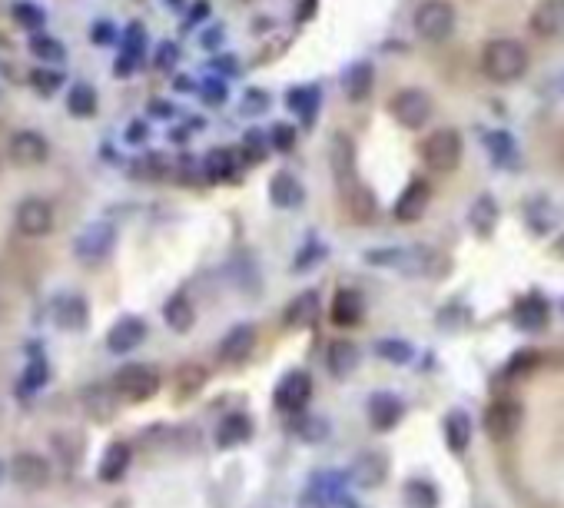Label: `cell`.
Returning <instances> with one entry per match:
<instances>
[{"label": "cell", "instance_id": "obj_19", "mask_svg": "<svg viewBox=\"0 0 564 508\" xmlns=\"http://www.w3.org/2000/svg\"><path fill=\"white\" fill-rule=\"evenodd\" d=\"M319 313H322L319 293L306 289V293H299L296 299L286 303V309H282V323H286V329H309L319 319Z\"/></svg>", "mask_w": 564, "mask_h": 508}, {"label": "cell", "instance_id": "obj_15", "mask_svg": "<svg viewBox=\"0 0 564 508\" xmlns=\"http://www.w3.org/2000/svg\"><path fill=\"white\" fill-rule=\"evenodd\" d=\"M485 432L492 435L495 442H505L511 439V435L518 432V425H521V406L518 402H508V399H501V402H492V406L485 409Z\"/></svg>", "mask_w": 564, "mask_h": 508}, {"label": "cell", "instance_id": "obj_34", "mask_svg": "<svg viewBox=\"0 0 564 508\" xmlns=\"http://www.w3.org/2000/svg\"><path fill=\"white\" fill-rule=\"evenodd\" d=\"M385 472H389V462H385V455H362L359 462H355L352 469V479L362 485V489H372V485H382Z\"/></svg>", "mask_w": 564, "mask_h": 508}, {"label": "cell", "instance_id": "obj_45", "mask_svg": "<svg viewBox=\"0 0 564 508\" xmlns=\"http://www.w3.org/2000/svg\"><path fill=\"white\" fill-rule=\"evenodd\" d=\"M113 37H117V30H113L110 20H97V24L90 27V40H93V44H97V47L113 44Z\"/></svg>", "mask_w": 564, "mask_h": 508}, {"label": "cell", "instance_id": "obj_51", "mask_svg": "<svg viewBox=\"0 0 564 508\" xmlns=\"http://www.w3.org/2000/svg\"><path fill=\"white\" fill-rule=\"evenodd\" d=\"M206 14H210V4H196L190 20H186V27H196V24H200V17H206Z\"/></svg>", "mask_w": 564, "mask_h": 508}, {"label": "cell", "instance_id": "obj_8", "mask_svg": "<svg viewBox=\"0 0 564 508\" xmlns=\"http://www.w3.org/2000/svg\"><path fill=\"white\" fill-rule=\"evenodd\" d=\"M113 246H117V226L113 223H87L83 230L77 233V240H73V253H77L80 263H103L110 253H113Z\"/></svg>", "mask_w": 564, "mask_h": 508}, {"label": "cell", "instance_id": "obj_2", "mask_svg": "<svg viewBox=\"0 0 564 508\" xmlns=\"http://www.w3.org/2000/svg\"><path fill=\"white\" fill-rule=\"evenodd\" d=\"M422 163L435 173H452L465 157V137L455 127H438L422 140Z\"/></svg>", "mask_w": 564, "mask_h": 508}, {"label": "cell", "instance_id": "obj_52", "mask_svg": "<svg viewBox=\"0 0 564 508\" xmlns=\"http://www.w3.org/2000/svg\"><path fill=\"white\" fill-rule=\"evenodd\" d=\"M273 137H276V143L282 150L289 147V130H286V123H276V130H273Z\"/></svg>", "mask_w": 564, "mask_h": 508}, {"label": "cell", "instance_id": "obj_16", "mask_svg": "<svg viewBox=\"0 0 564 508\" xmlns=\"http://www.w3.org/2000/svg\"><path fill=\"white\" fill-rule=\"evenodd\" d=\"M302 200H306V186H302L296 173L289 170L273 173V180H269V203L276 210H299Z\"/></svg>", "mask_w": 564, "mask_h": 508}, {"label": "cell", "instance_id": "obj_41", "mask_svg": "<svg viewBox=\"0 0 564 508\" xmlns=\"http://www.w3.org/2000/svg\"><path fill=\"white\" fill-rule=\"evenodd\" d=\"M375 356H382V359L395 362V366H402V362L412 359V346H409V342H402V339H382V342H375Z\"/></svg>", "mask_w": 564, "mask_h": 508}, {"label": "cell", "instance_id": "obj_33", "mask_svg": "<svg viewBox=\"0 0 564 508\" xmlns=\"http://www.w3.org/2000/svg\"><path fill=\"white\" fill-rule=\"evenodd\" d=\"M319 100H322V93H319V87L316 84H306V87H292L289 93H286V107L296 113V117H302V120H312L316 117V110H319Z\"/></svg>", "mask_w": 564, "mask_h": 508}, {"label": "cell", "instance_id": "obj_28", "mask_svg": "<svg viewBox=\"0 0 564 508\" xmlns=\"http://www.w3.org/2000/svg\"><path fill=\"white\" fill-rule=\"evenodd\" d=\"M515 323L525 329V333H541L548 326V303L541 293H528L521 303L515 306Z\"/></svg>", "mask_w": 564, "mask_h": 508}, {"label": "cell", "instance_id": "obj_30", "mask_svg": "<svg viewBox=\"0 0 564 508\" xmlns=\"http://www.w3.org/2000/svg\"><path fill=\"white\" fill-rule=\"evenodd\" d=\"M472 432H475L472 419H468L465 409H452L445 416V442L455 455H462L468 445H472Z\"/></svg>", "mask_w": 564, "mask_h": 508}, {"label": "cell", "instance_id": "obj_7", "mask_svg": "<svg viewBox=\"0 0 564 508\" xmlns=\"http://www.w3.org/2000/svg\"><path fill=\"white\" fill-rule=\"evenodd\" d=\"M14 223H17L20 236H27V240H44V236L54 233L57 213L44 196H27V200L17 203Z\"/></svg>", "mask_w": 564, "mask_h": 508}, {"label": "cell", "instance_id": "obj_22", "mask_svg": "<svg viewBox=\"0 0 564 508\" xmlns=\"http://www.w3.org/2000/svg\"><path fill=\"white\" fill-rule=\"evenodd\" d=\"M362 352L352 339H332L326 349V366L336 379H349L355 369H359Z\"/></svg>", "mask_w": 564, "mask_h": 508}, {"label": "cell", "instance_id": "obj_36", "mask_svg": "<svg viewBox=\"0 0 564 508\" xmlns=\"http://www.w3.org/2000/svg\"><path fill=\"white\" fill-rule=\"evenodd\" d=\"M10 14H14L17 24L24 30H30V34H44V27H47V10L44 7L30 4V0H17V4L10 7Z\"/></svg>", "mask_w": 564, "mask_h": 508}, {"label": "cell", "instance_id": "obj_5", "mask_svg": "<svg viewBox=\"0 0 564 508\" xmlns=\"http://www.w3.org/2000/svg\"><path fill=\"white\" fill-rule=\"evenodd\" d=\"M389 113L392 120L399 123L405 130H422L428 120H432L435 113V103H432V93L422 90V87H402L392 93L389 100Z\"/></svg>", "mask_w": 564, "mask_h": 508}, {"label": "cell", "instance_id": "obj_37", "mask_svg": "<svg viewBox=\"0 0 564 508\" xmlns=\"http://www.w3.org/2000/svg\"><path fill=\"white\" fill-rule=\"evenodd\" d=\"M405 502L409 508H438V489L428 479L405 482Z\"/></svg>", "mask_w": 564, "mask_h": 508}, {"label": "cell", "instance_id": "obj_50", "mask_svg": "<svg viewBox=\"0 0 564 508\" xmlns=\"http://www.w3.org/2000/svg\"><path fill=\"white\" fill-rule=\"evenodd\" d=\"M146 133H150V130H146V123H143V120H133L130 130H127V140H130V143H140Z\"/></svg>", "mask_w": 564, "mask_h": 508}, {"label": "cell", "instance_id": "obj_6", "mask_svg": "<svg viewBox=\"0 0 564 508\" xmlns=\"http://www.w3.org/2000/svg\"><path fill=\"white\" fill-rule=\"evenodd\" d=\"M163 386L160 369L150 366V362H127L117 376H113V389L120 392V399L130 402H150Z\"/></svg>", "mask_w": 564, "mask_h": 508}, {"label": "cell", "instance_id": "obj_47", "mask_svg": "<svg viewBox=\"0 0 564 508\" xmlns=\"http://www.w3.org/2000/svg\"><path fill=\"white\" fill-rule=\"evenodd\" d=\"M329 432V425L322 422L319 416H306L302 419V435H306V439H319V435H326Z\"/></svg>", "mask_w": 564, "mask_h": 508}, {"label": "cell", "instance_id": "obj_35", "mask_svg": "<svg viewBox=\"0 0 564 508\" xmlns=\"http://www.w3.org/2000/svg\"><path fill=\"white\" fill-rule=\"evenodd\" d=\"M67 110H70V117H80V120L93 117V113H97V90L90 84H73L67 90Z\"/></svg>", "mask_w": 564, "mask_h": 508}, {"label": "cell", "instance_id": "obj_53", "mask_svg": "<svg viewBox=\"0 0 564 508\" xmlns=\"http://www.w3.org/2000/svg\"><path fill=\"white\" fill-rule=\"evenodd\" d=\"M219 40H223V30H210V34L203 37V44H206V47H213V44H219Z\"/></svg>", "mask_w": 564, "mask_h": 508}, {"label": "cell", "instance_id": "obj_38", "mask_svg": "<svg viewBox=\"0 0 564 508\" xmlns=\"http://www.w3.org/2000/svg\"><path fill=\"white\" fill-rule=\"evenodd\" d=\"M30 54L37 60H44V64H60V60L67 57L64 44H60L57 37H47V34H34L30 37Z\"/></svg>", "mask_w": 564, "mask_h": 508}, {"label": "cell", "instance_id": "obj_27", "mask_svg": "<svg viewBox=\"0 0 564 508\" xmlns=\"http://www.w3.org/2000/svg\"><path fill=\"white\" fill-rule=\"evenodd\" d=\"M117 406H120V392L117 389H107V386H90L83 392V409H87L90 419L97 422H110L117 416Z\"/></svg>", "mask_w": 564, "mask_h": 508}, {"label": "cell", "instance_id": "obj_20", "mask_svg": "<svg viewBox=\"0 0 564 508\" xmlns=\"http://www.w3.org/2000/svg\"><path fill=\"white\" fill-rule=\"evenodd\" d=\"M54 319H57L60 329H70V333H80V329H87V323H90L87 299L77 296V293H64L54 303Z\"/></svg>", "mask_w": 564, "mask_h": 508}, {"label": "cell", "instance_id": "obj_3", "mask_svg": "<svg viewBox=\"0 0 564 508\" xmlns=\"http://www.w3.org/2000/svg\"><path fill=\"white\" fill-rule=\"evenodd\" d=\"M442 259L428 246H382V250H365V263L385 266V269H402V273L425 276L432 273V263Z\"/></svg>", "mask_w": 564, "mask_h": 508}, {"label": "cell", "instance_id": "obj_26", "mask_svg": "<svg viewBox=\"0 0 564 508\" xmlns=\"http://www.w3.org/2000/svg\"><path fill=\"white\" fill-rule=\"evenodd\" d=\"M525 220H528V226H531V230H535L538 236H548V233L558 230L561 210L548 200V196H531V200L525 203Z\"/></svg>", "mask_w": 564, "mask_h": 508}, {"label": "cell", "instance_id": "obj_14", "mask_svg": "<svg viewBox=\"0 0 564 508\" xmlns=\"http://www.w3.org/2000/svg\"><path fill=\"white\" fill-rule=\"evenodd\" d=\"M528 27L541 40H564V0H541L531 10Z\"/></svg>", "mask_w": 564, "mask_h": 508}, {"label": "cell", "instance_id": "obj_48", "mask_svg": "<svg viewBox=\"0 0 564 508\" xmlns=\"http://www.w3.org/2000/svg\"><path fill=\"white\" fill-rule=\"evenodd\" d=\"M176 57H180V50H176V44H160V50H156V67H173L176 64Z\"/></svg>", "mask_w": 564, "mask_h": 508}, {"label": "cell", "instance_id": "obj_21", "mask_svg": "<svg viewBox=\"0 0 564 508\" xmlns=\"http://www.w3.org/2000/svg\"><path fill=\"white\" fill-rule=\"evenodd\" d=\"M130 462H133V449H130V445L127 442H110L107 452H103V459H100L97 479L107 482V485L123 482V475L130 472Z\"/></svg>", "mask_w": 564, "mask_h": 508}, {"label": "cell", "instance_id": "obj_39", "mask_svg": "<svg viewBox=\"0 0 564 508\" xmlns=\"http://www.w3.org/2000/svg\"><path fill=\"white\" fill-rule=\"evenodd\" d=\"M233 173H236L233 150H210V157H206V176H210L213 183H223Z\"/></svg>", "mask_w": 564, "mask_h": 508}, {"label": "cell", "instance_id": "obj_56", "mask_svg": "<svg viewBox=\"0 0 564 508\" xmlns=\"http://www.w3.org/2000/svg\"><path fill=\"white\" fill-rule=\"evenodd\" d=\"M561 316H564V296H561Z\"/></svg>", "mask_w": 564, "mask_h": 508}, {"label": "cell", "instance_id": "obj_18", "mask_svg": "<svg viewBox=\"0 0 564 508\" xmlns=\"http://www.w3.org/2000/svg\"><path fill=\"white\" fill-rule=\"evenodd\" d=\"M402 416H405V406L395 392L382 389L369 399V422H372L375 432H392L395 425L402 422Z\"/></svg>", "mask_w": 564, "mask_h": 508}, {"label": "cell", "instance_id": "obj_11", "mask_svg": "<svg viewBox=\"0 0 564 508\" xmlns=\"http://www.w3.org/2000/svg\"><path fill=\"white\" fill-rule=\"evenodd\" d=\"M428 203H432V186H428V180H422V176H412L409 186L395 196L392 216L399 223H419L428 213Z\"/></svg>", "mask_w": 564, "mask_h": 508}, {"label": "cell", "instance_id": "obj_42", "mask_svg": "<svg viewBox=\"0 0 564 508\" xmlns=\"http://www.w3.org/2000/svg\"><path fill=\"white\" fill-rule=\"evenodd\" d=\"M60 84H64V74H60V70H34V74H30V87H34L37 93H54Z\"/></svg>", "mask_w": 564, "mask_h": 508}, {"label": "cell", "instance_id": "obj_25", "mask_svg": "<svg viewBox=\"0 0 564 508\" xmlns=\"http://www.w3.org/2000/svg\"><path fill=\"white\" fill-rule=\"evenodd\" d=\"M362 319H365V296L359 289H339L336 299H332V323L352 329Z\"/></svg>", "mask_w": 564, "mask_h": 508}, {"label": "cell", "instance_id": "obj_32", "mask_svg": "<svg viewBox=\"0 0 564 508\" xmlns=\"http://www.w3.org/2000/svg\"><path fill=\"white\" fill-rule=\"evenodd\" d=\"M485 147H488V157H492L495 167H515L518 163V147L508 130H488Z\"/></svg>", "mask_w": 564, "mask_h": 508}, {"label": "cell", "instance_id": "obj_43", "mask_svg": "<svg viewBox=\"0 0 564 508\" xmlns=\"http://www.w3.org/2000/svg\"><path fill=\"white\" fill-rule=\"evenodd\" d=\"M143 44H146V34L140 24H130L127 30H123V54L140 60L143 57Z\"/></svg>", "mask_w": 564, "mask_h": 508}, {"label": "cell", "instance_id": "obj_40", "mask_svg": "<svg viewBox=\"0 0 564 508\" xmlns=\"http://www.w3.org/2000/svg\"><path fill=\"white\" fill-rule=\"evenodd\" d=\"M47 379H50L47 359H37V362H30V366L24 369V376H20V382H17L20 396H34L37 389H44V386H47Z\"/></svg>", "mask_w": 564, "mask_h": 508}, {"label": "cell", "instance_id": "obj_29", "mask_svg": "<svg viewBox=\"0 0 564 508\" xmlns=\"http://www.w3.org/2000/svg\"><path fill=\"white\" fill-rule=\"evenodd\" d=\"M498 220H501V210L492 193H482L472 203V210H468V226H472L478 236H492L498 230Z\"/></svg>", "mask_w": 564, "mask_h": 508}, {"label": "cell", "instance_id": "obj_24", "mask_svg": "<svg viewBox=\"0 0 564 508\" xmlns=\"http://www.w3.org/2000/svg\"><path fill=\"white\" fill-rule=\"evenodd\" d=\"M372 87H375V67L369 60H355V64H349L346 77H342V90H346L349 103H365L372 97Z\"/></svg>", "mask_w": 564, "mask_h": 508}, {"label": "cell", "instance_id": "obj_12", "mask_svg": "<svg viewBox=\"0 0 564 508\" xmlns=\"http://www.w3.org/2000/svg\"><path fill=\"white\" fill-rule=\"evenodd\" d=\"M10 479H14L20 489L37 492L50 482V462L40 452H17L10 459Z\"/></svg>", "mask_w": 564, "mask_h": 508}, {"label": "cell", "instance_id": "obj_23", "mask_svg": "<svg viewBox=\"0 0 564 508\" xmlns=\"http://www.w3.org/2000/svg\"><path fill=\"white\" fill-rule=\"evenodd\" d=\"M249 439H253V419H249L246 412H229V416L219 419L216 425L219 449H236V445H243Z\"/></svg>", "mask_w": 564, "mask_h": 508}, {"label": "cell", "instance_id": "obj_46", "mask_svg": "<svg viewBox=\"0 0 564 508\" xmlns=\"http://www.w3.org/2000/svg\"><path fill=\"white\" fill-rule=\"evenodd\" d=\"M266 107H269V93H263V90H246L243 113H263Z\"/></svg>", "mask_w": 564, "mask_h": 508}, {"label": "cell", "instance_id": "obj_54", "mask_svg": "<svg viewBox=\"0 0 564 508\" xmlns=\"http://www.w3.org/2000/svg\"><path fill=\"white\" fill-rule=\"evenodd\" d=\"M153 113H156V117H170L173 107H166V103H153Z\"/></svg>", "mask_w": 564, "mask_h": 508}, {"label": "cell", "instance_id": "obj_13", "mask_svg": "<svg viewBox=\"0 0 564 508\" xmlns=\"http://www.w3.org/2000/svg\"><path fill=\"white\" fill-rule=\"evenodd\" d=\"M253 349H256V326L239 323L219 339L216 356H219V362H226V366H243V362L253 356Z\"/></svg>", "mask_w": 564, "mask_h": 508}, {"label": "cell", "instance_id": "obj_55", "mask_svg": "<svg viewBox=\"0 0 564 508\" xmlns=\"http://www.w3.org/2000/svg\"><path fill=\"white\" fill-rule=\"evenodd\" d=\"M7 469H10V465H4V462H0V482H4V475H7Z\"/></svg>", "mask_w": 564, "mask_h": 508}, {"label": "cell", "instance_id": "obj_9", "mask_svg": "<svg viewBox=\"0 0 564 508\" xmlns=\"http://www.w3.org/2000/svg\"><path fill=\"white\" fill-rule=\"evenodd\" d=\"M7 153H10V163L20 170L44 167L50 160V140L37 130H17L14 137L7 140Z\"/></svg>", "mask_w": 564, "mask_h": 508}, {"label": "cell", "instance_id": "obj_1", "mask_svg": "<svg viewBox=\"0 0 564 508\" xmlns=\"http://www.w3.org/2000/svg\"><path fill=\"white\" fill-rule=\"evenodd\" d=\"M482 70L492 84H518L528 74V50L521 40L495 37L482 50Z\"/></svg>", "mask_w": 564, "mask_h": 508}, {"label": "cell", "instance_id": "obj_31", "mask_svg": "<svg viewBox=\"0 0 564 508\" xmlns=\"http://www.w3.org/2000/svg\"><path fill=\"white\" fill-rule=\"evenodd\" d=\"M163 319H166V326H170L173 333H190L193 323H196V309H193V303H190V296H186V293H176V296L166 299Z\"/></svg>", "mask_w": 564, "mask_h": 508}, {"label": "cell", "instance_id": "obj_10", "mask_svg": "<svg viewBox=\"0 0 564 508\" xmlns=\"http://www.w3.org/2000/svg\"><path fill=\"white\" fill-rule=\"evenodd\" d=\"M312 396V376L306 369H292L286 376L279 379V386L273 392V402L279 412H286V416H296V412L306 409V402Z\"/></svg>", "mask_w": 564, "mask_h": 508}, {"label": "cell", "instance_id": "obj_17", "mask_svg": "<svg viewBox=\"0 0 564 508\" xmlns=\"http://www.w3.org/2000/svg\"><path fill=\"white\" fill-rule=\"evenodd\" d=\"M143 339H146V323H143V319L140 316H123V319H117V323L110 326L107 349L117 352V356H127V352L143 346Z\"/></svg>", "mask_w": 564, "mask_h": 508}, {"label": "cell", "instance_id": "obj_49", "mask_svg": "<svg viewBox=\"0 0 564 508\" xmlns=\"http://www.w3.org/2000/svg\"><path fill=\"white\" fill-rule=\"evenodd\" d=\"M137 64H140V60H133V57H127V54H120V57H117V77H133V70H137Z\"/></svg>", "mask_w": 564, "mask_h": 508}, {"label": "cell", "instance_id": "obj_4", "mask_svg": "<svg viewBox=\"0 0 564 508\" xmlns=\"http://www.w3.org/2000/svg\"><path fill=\"white\" fill-rule=\"evenodd\" d=\"M412 24H415V34H419L425 44H445V40L455 34L458 14L448 0H422V4L415 7Z\"/></svg>", "mask_w": 564, "mask_h": 508}, {"label": "cell", "instance_id": "obj_44", "mask_svg": "<svg viewBox=\"0 0 564 508\" xmlns=\"http://www.w3.org/2000/svg\"><path fill=\"white\" fill-rule=\"evenodd\" d=\"M203 97H206V103H210V107H223V103H226V80L210 77L203 84Z\"/></svg>", "mask_w": 564, "mask_h": 508}]
</instances>
